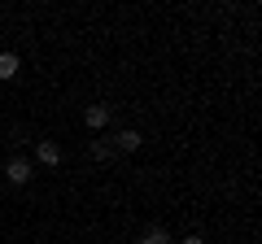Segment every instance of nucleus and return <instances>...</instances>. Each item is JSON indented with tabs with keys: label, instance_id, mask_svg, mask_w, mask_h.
<instances>
[{
	"label": "nucleus",
	"instance_id": "nucleus-1",
	"mask_svg": "<svg viewBox=\"0 0 262 244\" xmlns=\"http://www.w3.org/2000/svg\"><path fill=\"white\" fill-rule=\"evenodd\" d=\"M31 175H35V170H31V161H27V157H13L9 166H5V179H9V183H18V188L27 183Z\"/></svg>",
	"mask_w": 262,
	"mask_h": 244
},
{
	"label": "nucleus",
	"instance_id": "nucleus-2",
	"mask_svg": "<svg viewBox=\"0 0 262 244\" xmlns=\"http://www.w3.org/2000/svg\"><path fill=\"white\" fill-rule=\"evenodd\" d=\"M110 149H118V153H136V149H140V131H131V127H127V131H114L110 135Z\"/></svg>",
	"mask_w": 262,
	"mask_h": 244
},
{
	"label": "nucleus",
	"instance_id": "nucleus-3",
	"mask_svg": "<svg viewBox=\"0 0 262 244\" xmlns=\"http://www.w3.org/2000/svg\"><path fill=\"white\" fill-rule=\"evenodd\" d=\"M83 122L92 127V131L110 127V105H88V109H83Z\"/></svg>",
	"mask_w": 262,
	"mask_h": 244
},
{
	"label": "nucleus",
	"instance_id": "nucleus-4",
	"mask_svg": "<svg viewBox=\"0 0 262 244\" xmlns=\"http://www.w3.org/2000/svg\"><path fill=\"white\" fill-rule=\"evenodd\" d=\"M35 157L44 161V166H61V149H57L53 140H39L35 144Z\"/></svg>",
	"mask_w": 262,
	"mask_h": 244
},
{
	"label": "nucleus",
	"instance_id": "nucleus-5",
	"mask_svg": "<svg viewBox=\"0 0 262 244\" xmlns=\"http://www.w3.org/2000/svg\"><path fill=\"white\" fill-rule=\"evenodd\" d=\"M22 70V61H18V53H0V79H5V83H9L13 75H18Z\"/></svg>",
	"mask_w": 262,
	"mask_h": 244
},
{
	"label": "nucleus",
	"instance_id": "nucleus-6",
	"mask_svg": "<svg viewBox=\"0 0 262 244\" xmlns=\"http://www.w3.org/2000/svg\"><path fill=\"white\" fill-rule=\"evenodd\" d=\"M140 244H170V235L162 231V227H153V231H144V235H140Z\"/></svg>",
	"mask_w": 262,
	"mask_h": 244
},
{
	"label": "nucleus",
	"instance_id": "nucleus-7",
	"mask_svg": "<svg viewBox=\"0 0 262 244\" xmlns=\"http://www.w3.org/2000/svg\"><path fill=\"white\" fill-rule=\"evenodd\" d=\"M92 157H96V161H110L114 149H110V144H101V140H92Z\"/></svg>",
	"mask_w": 262,
	"mask_h": 244
},
{
	"label": "nucleus",
	"instance_id": "nucleus-8",
	"mask_svg": "<svg viewBox=\"0 0 262 244\" xmlns=\"http://www.w3.org/2000/svg\"><path fill=\"white\" fill-rule=\"evenodd\" d=\"M184 244H206V240H201V235H188V240Z\"/></svg>",
	"mask_w": 262,
	"mask_h": 244
}]
</instances>
